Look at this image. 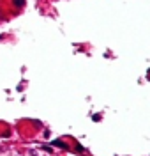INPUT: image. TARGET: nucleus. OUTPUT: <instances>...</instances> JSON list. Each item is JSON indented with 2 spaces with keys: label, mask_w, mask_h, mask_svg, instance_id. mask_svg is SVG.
Segmentation results:
<instances>
[{
  "label": "nucleus",
  "mask_w": 150,
  "mask_h": 156,
  "mask_svg": "<svg viewBox=\"0 0 150 156\" xmlns=\"http://www.w3.org/2000/svg\"><path fill=\"white\" fill-rule=\"evenodd\" d=\"M51 146H55V147H60V149H64V151H67V149H69V146H67L64 140H60V138H58V140H53V142H51Z\"/></svg>",
  "instance_id": "f257e3e1"
},
{
  "label": "nucleus",
  "mask_w": 150,
  "mask_h": 156,
  "mask_svg": "<svg viewBox=\"0 0 150 156\" xmlns=\"http://www.w3.org/2000/svg\"><path fill=\"white\" fill-rule=\"evenodd\" d=\"M14 6L16 7H23L25 6V0H14Z\"/></svg>",
  "instance_id": "f03ea898"
},
{
  "label": "nucleus",
  "mask_w": 150,
  "mask_h": 156,
  "mask_svg": "<svg viewBox=\"0 0 150 156\" xmlns=\"http://www.w3.org/2000/svg\"><path fill=\"white\" fill-rule=\"evenodd\" d=\"M83 151H85V149H83V146H80V144H78V146H76V152H83Z\"/></svg>",
  "instance_id": "7ed1b4c3"
}]
</instances>
